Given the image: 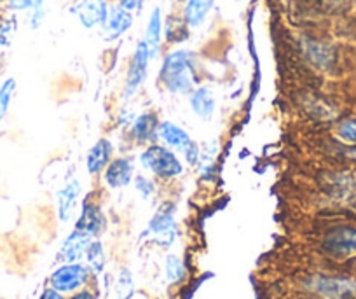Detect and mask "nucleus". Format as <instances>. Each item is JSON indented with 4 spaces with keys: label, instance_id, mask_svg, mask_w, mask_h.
I'll list each match as a JSON object with an SVG mask.
<instances>
[{
    "label": "nucleus",
    "instance_id": "nucleus-32",
    "mask_svg": "<svg viewBox=\"0 0 356 299\" xmlns=\"http://www.w3.org/2000/svg\"><path fill=\"white\" fill-rule=\"evenodd\" d=\"M39 299H65V298H63V294H61V292L56 291V289L49 287V289H46L42 294H40Z\"/></svg>",
    "mask_w": 356,
    "mask_h": 299
},
{
    "label": "nucleus",
    "instance_id": "nucleus-16",
    "mask_svg": "<svg viewBox=\"0 0 356 299\" xmlns=\"http://www.w3.org/2000/svg\"><path fill=\"white\" fill-rule=\"evenodd\" d=\"M189 105L191 111L201 119V121H211L215 114V95L211 93L210 88L207 86H197L193 93L189 95Z\"/></svg>",
    "mask_w": 356,
    "mask_h": 299
},
{
    "label": "nucleus",
    "instance_id": "nucleus-30",
    "mask_svg": "<svg viewBox=\"0 0 356 299\" xmlns=\"http://www.w3.org/2000/svg\"><path fill=\"white\" fill-rule=\"evenodd\" d=\"M15 33V22H0V44L9 46Z\"/></svg>",
    "mask_w": 356,
    "mask_h": 299
},
{
    "label": "nucleus",
    "instance_id": "nucleus-3",
    "mask_svg": "<svg viewBox=\"0 0 356 299\" xmlns=\"http://www.w3.org/2000/svg\"><path fill=\"white\" fill-rule=\"evenodd\" d=\"M157 140L163 142L164 146L173 149L175 153H180L189 164H197L201 160V149L193 139H191L189 133L178 126L173 121H163L159 123V128H157Z\"/></svg>",
    "mask_w": 356,
    "mask_h": 299
},
{
    "label": "nucleus",
    "instance_id": "nucleus-21",
    "mask_svg": "<svg viewBox=\"0 0 356 299\" xmlns=\"http://www.w3.org/2000/svg\"><path fill=\"white\" fill-rule=\"evenodd\" d=\"M161 36H163V20H161V11L159 9H154L152 15H150L149 18V23H147L145 39H143V43H145L147 47H149L150 58H156V54L159 53Z\"/></svg>",
    "mask_w": 356,
    "mask_h": 299
},
{
    "label": "nucleus",
    "instance_id": "nucleus-10",
    "mask_svg": "<svg viewBox=\"0 0 356 299\" xmlns=\"http://www.w3.org/2000/svg\"><path fill=\"white\" fill-rule=\"evenodd\" d=\"M70 11L84 29H97L104 26L108 16V6L105 0H74Z\"/></svg>",
    "mask_w": 356,
    "mask_h": 299
},
{
    "label": "nucleus",
    "instance_id": "nucleus-23",
    "mask_svg": "<svg viewBox=\"0 0 356 299\" xmlns=\"http://www.w3.org/2000/svg\"><path fill=\"white\" fill-rule=\"evenodd\" d=\"M164 36H166L168 43H184L189 37V25L186 23V20L170 16L166 20V26H164Z\"/></svg>",
    "mask_w": 356,
    "mask_h": 299
},
{
    "label": "nucleus",
    "instance_id": "nucleus-34",
    "mask_svg": "<svg viewBox=\"0 0 356 299\" xmlns=\"http://www.w3.org/2000/svg\"><path fill=\"white\" fill-rule=\"evenodd\" d=\"M344 154L348 158H351V160H356V144L355 146H351V147H348V149L344 151Z\"/></svg>",
    "mask_w": 356,
    "mask_h": 299
},
{
    "label": "nucleus",
    "instance_id": "nucleus-25",
    "mask_svg": "<svg viewBox=\"0 0 356 299\" xmlns=\"http://www.w3.org/2000/svg\"><path fill=\"white\" fill-rule=\"evenodd\" d=\"M115 294L118 299H131L135 294V280L128 268H121L118 282H115Z\"/></svg>",
    "mask_w": 356,
    "mask_h": 299
},
{
    "label": "nucleus",
    "instance_id": "nucleus-17",
    "mask_svg": "<svg viewBox=\"0 0 356 299\" xmlns=\"http://www.w3.org/2000/svg\"><path fill=\"white\" fill-rule=\"evenodd\" d=\"M82 192V184L79 178H72L58 192V215L61 222H67L77 207L79 196Z\"/></svg>",
    "mask_w": 356,
    "mask_h": 299
},
{
    "label": "nucleus",
    "instance_id": "nucleus-14",
    "mask_svg": "<svg viewBox=\"0 0 356 299\" xmlns=\"http://www.w3.org/2000/svg\"><path fill=\"white\" fill-rule=\"evenodd\" d=\"M95 238H91L86 233L74 229L70 235L67 236V240L63 242L60 249V261L63 263H79L82 257L86 256V250H88L89 243L93 242Z\"/></svg>",
    "mask_w": 356,
    "mask_h": 299
},
{
    "label": "nucleus",
    "instance_id": "nucleus-1",
    "mask_svg": "<svg viewBox=\"0 0 356 299\" xmlns=\"http://www.w3.org/2000/svg\"><path fill=\"white\" fill-rule=\"evenodd\" d=\"M197 60L193 51L178 49L168 54L159 70V82L173 95H191L196 89Z\"/></svg>",
    "mask_w": 356,
    "mask_h": 299
},
{
    "label": "nucleus",
    "instance_id": "nucleus-26",
    "mask_svg": "<svg viewBox=\"0 0 356 299\" xmlns=\"http://www.w3.org/2000/svg\"><path fill=\"white\" fill-rule=\"evenodd\" d=\"M9 6H11L15 11H25L30 9L33 13L32 16V26L37 29L40 25V20H42V0H9Z\"/></svg>",
    "mask_w": 356,
    "mask_h": 299
},
{
    "label": "nucleus",
    "instance_id": "nucleus-20",
    "mask_svg": "<svg viewBox=\"0 0 356 299\" xmlns=\"http://www.w3.org/2000/svg\"><path fill=\"white\" fill-rule=\"evenodd\" d=\"M211 8H213V0H187L184 8V20L187 25L196 29L203 25Z\"/></svg>",
    "mask_w": 356,
    "mask_h": 299
},
{
    "label": "nucleus",
    "instance_id": "nucleus-6",
    "mask_svg": "<svg viewBox=\"0 0 356 299\" xmlns=\"http://www.w3.org/2000/svg\"><path fill=\"white\" fill-rule=\"evenodd\" d=\"M307 287L327 299H356V278L351 277L316 275L309 278Z\"/></svg>",
    "mask_w": 356,
    "mask_h": 299
},
{
    "label": "nucleus",
    "instance_id": "nucleus-33",
    "mask_svg": "<svg viewBox=\"0 0 356 299\" xmlns=\"http://www.w3.org/2000/svg\"><path fill=\"white\" fill-rule=\"evenodd\" d=\"M70 299H97V294L84 289V291H75V294H72Z\"/></svg>",
    "mask_w": 356,
    "mask_h": 299
},
{
    "label": "nucleus",
    "instance_id": "nucleus-29",
    "mask_svg": "<svg viewBox=\"0 0 356 299\" xmlns=\"http://www.w3.org/2000/svg\"><path fill=\"white\" fill-rule=\"evenodd\" d=\"M133 184H135L136 192H138L143 199H149L156 194V184H154L152 178L147 177V175H142V174L135 175Z\"/></svg>",
    "mask_w": 356,
    "mask_h": 299
},
{
    "label": "nucleus",
    "instance_id": "nucleus-31",
    "mask_svg": "<svg viewBox=\"0 0 356 299\" xmlns=\"http://www.w3.org/2000/svg\"><path fill=\"white\" fill-rule=\"evenodd\" d=\"M143 6V0H119V8L126 9V11H140Z\"/></svg>",
    "mask_w": 356,
    "mask_h": 299
},
{
    "label": "nucleus",
    "instance_id": "nucleus-4",
    "mask_svg": "<svg viewBox=\"0 0 356 299\" xmlns=\"http://www.w3.org/2000/svg\"><path fill=\"white\" fill-rule=\"evenodd\" d=\"M320 182L332 198L356 212V170L327 171Z\"/></svg>",
    "mask_w": 356,
    "mask_h": 299
},
{
    "label": "nucleus",
    "instance_id": "nucleus-19",
    "mask_svg": "<svg viewBox=\"0 0 356 299\" xmlns=\"http://www.w3.org/2000/svg\"><path fill=\"white\" fill-rule=\"evenodd\" d=\"M304 49H306V56L309 58L311 63L316 65L318 68H323V70L332 68L335 61H337L334 47L325 43H320V40H307Z\"/></svg>",
    "mask_w": 356,
    "mask_h": 299
},
{
    "label": "nucleus",
    "instance_id": "nucleus-11",
    "mask_svg": "<svg viewBox=\"0 0 356 299\" xmlns=\"http://www.w3.org/2000/svg\"><path fill=\"white\" fill-rule=\"evenodd\" d=\"M135 178V160L131 156L112 158L104 170V181L107 187L121 189L131 184Z\"/></svg>",
    "mask_w": 356,
    "mask_h": 299
},
{
    "label": "nucleus",
    "instance_id": "nucleus-2",
    "mask_svg": "<svg viewBox=\"0 0 356 299\" xmlns=\"http://www.w3.org/2000/svg\"><path fill=\"white\" fill-rule=\"evenodd\" d=\"M140 164L154 177L171 181L184 174V163L178 153L166 147L164 144H150L140 154Z\"/></svg>",
    "mask_w": 356,
    "mask_h": 299
},
{
    "label": "nucleus",
    "instance_id": "nucleus-24",
    "mask_svg": "<svg viewBox=\"0 0 356 299\" xmlns=\"http://www.w3.org/2000/svg\"><path fill=\"white\" fill-rule=\"evenodd\" d=\"M164 271H166V278L170 284H178L186 277V266H184L182 259L177 254H168L166 263H164Z\"/></svg>",
    "mask_w": 356,
    "mask_h": 299
},
{
    "label": "nucleus",
    "instance_id": "nucleus-15",
    "mask_svg": "<svg viewBox=\"0 0 356 299\" xmlns=\"http://www.w3.org/2000/svg\"><path fill=\"white\" fill-rule=\"evenodd\" d=\"M112 154H114V146L108 139L97 140L91 149H89L88 156H86V168H88L89 175H98L107 168V164L112 161Z\"/></svg>",
    "mask_w": 356,
    "mask_h": 299
},
{
    "label": "nucleus",
    "instance_id": "nucleus-12",
    "mask_svg": "<svg viewBox=\"0 0 356 299\" xmlns=\"http://www.w3.org/2000/svg\"><path fill=\"white\" fill-rule=\"evenodd\" d=\"M105 228H107V219H105L102 208L97 204L84 201L81 215L77 219V224H75V229L86 233L91 238H98L105 231Z\"/></svg>",
    "mask_w": 356,
    "mask_h": 299
},
{
    "label": "nucleus",
    "instance_id": "nucleus-28",
    "mask_svg": "<svg viewBox=\"0 0 356 299\" xmlns=\"http://www.w3.org/2000/svg\"><path fill=\"white\" fill-rule=\"evenodd\" d=\"M335 135L341 142L348 144V146H355L356 144V118L342 119L335 128Z\"/></svg>",
    "mask_w": 356,
    "mask_h": 299
},
{
    "label": "nucleus",
    "instance_id": "nucleus-8",
    "mask_svg": "<svg viewBox=\"0 0 356 299\" xmlns=\"http://www.w3.org/2000/svg\"><path fill=\"white\" fill-rule=\"evenodd\" d=\"M89 273H91L89 268L82 263H65L51 275L49 284L61 294H68L86 285V282L89 280Z\"/></svg>",
    "mask_w": 356,
    "mask_h": 299
},
{
    "label": "nucleus",
    "instance_id": "nucleus-5",
    "mask_svg": "<svg viewBox=\"0 0 356 299\" xmlns=\"http://www.w3.org/2000/svg\"><path fill=\"white\" fill-rule=\"evenodd\" d=\"M175 214H177V205L173 201H164L159 205V208L147 226V233H150L154 236V242L164 249L173 245L175 240H177L178 224Z\"/></svg>",
    "mask_w": 356,
    "mask_h": 299
},
{
    "label": "nucleus",
    "instance_id": "nucleus-9",
    "mask_svg": "<svg viewBox=\"0 0 356 299\" xmlns=\"http://www.w3.org/2000/svg\"><path fill=\"white\" fill-rule=\"evenodd\" d=\"M152 60L149 53V47L147 44L140 43L136 46L135 54H133L131 61H129L128 74H126V82H124V98H131L138 93V89L142 88L143 81L147 79V70H149V61Z\"/></svg>",
    "mask_w": 356,
    "mask_h": 299
},
{
    "label": "nucleus",
    "instance_id": "nucleus-35",
    "mask_svg": "<svg viewBox=\"0 0 356 299\" xmlns=\"http://www.w3.org/2000/svg\"><path fill=\"white\" fill-rule=\"evenodd\" d=\"M353 264H355V266H356V261H355V263H353Z\"/></svg>",
    "mask_w": 356,
    "mask_h": 299
},
{
    "label": "nucleus",
    "instance_id": "nucleus-22",
    "mask_svg": "<svg viewBox=\"0 0 356 299\" xmlns=\"http://www.w3.org/2000/svg\"><path fill=\"white\" fill-rule=\"evenodd\" d=\"M84 257H86V261H88L89 271H91L95 277L100 273H104L107 257H105V250H104V245H102L100 240H93V242L89 243Z\"/></svg>",
    "mask_w": 356,
    "mask_h": 299
},
{
    "label": "nucleus",
    "instance_id": "nucleus-7",
    "mask_svg": "<svg viewBox=\"0 0 356 299\" xmlns=\"http://www.w3.org/2000/svg\"><path fill=\"white\" fill-rule=\"evenodd\" d=\"M321 249L327 256L344 259L356 254V228L339 226L330 229L321 242Z\"/></svg>",
    "mask_w": 356,
    "mask_h": 299
},
{
    "label": "nucleus",
    "instance_id": "nucleus-27",
    "mask_svg": "<svg viewBox=\"0 0 356 299\" xmlns=\"http://www.w3.org/2000/svg\"><path fill=\"white\" fill-rule=\"evenodd\" d=\"M16 91V81L13 77L6 79L0 86V121L4 119V116L8 114L9 107H11V100L15 96Z\"/></svg>",
    "mask_w": 356,
    "mask_h": 299
},
{
    "label": "nucleus",
    "instance_id": "nucleus-18",
    "mask_svg": "<svg viewBox=\"0 0 356 299\" xmlns=\"http://www.w3.org/2000/svg\"><path fill=\"white\" fill-rule=\"evenodd\" d=\"M133 25L131 13L122 8L108 9V16L104 23V36L107 40H115L124 36Z\"/></svg>",
    "mask_w": 356,
    "mask_h": 299
},
{
    "label": "nucleus",
    "instance_id": "nucleus-13",
    "mask_svg": "<svg viewBox=\"0 0 356 299\" xmlns=\"http://www.w3.org/2000/svg\"><path fill=\"white\" fill-rule=\"evenodd\" d=\"M159 118L156 112L149 111L140 114L129 126V135L133 142L142 144V146H150L157 142V128H159Z\"/></svg>",
    "mask_w": 356,
    "mask_h": 299
}]
</instances>
